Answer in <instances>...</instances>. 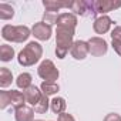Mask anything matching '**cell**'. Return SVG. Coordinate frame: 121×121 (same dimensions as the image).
Wrapping results in <instances>:
<instances>
[{
	"label": "cell",
	"instance_id": "cell-1",
	"mask_svg": "<svg viewBox=\"0 0 121 121\" xmlns=\"http://www.w3.org/2000/svg\"><path fill=\"white\" fill-rule=\"evenodd\" d=\"M76 29L69 27H57L56 30V56L58 58H64L69 50H71L73 46V37H74Z\"/></svg>",
	"mask_w": 121,
	"mask_h": 121
},
{
	"label": "cell",
	"instance_id": "cell-2",
	"mask_svg": "<svg viewBox=\"0 0 121 121\" xmlns=\"http://www.w3.org/2000/svg\"><path fill=\"white\" fill-rule=\"evenodd\" d=\"M43 56V47L36 43V41H30L20 53H19V64L20 66H24V67H29V66H33L36 64L39 60Z\"/></svg>",
	"mask_w": 121,
	"mask_h": 121
},
{
	"label": "cell",
	"instance_id": "cell-3",
	"mask_svg": "<svg viewBox=\"0 0 121 121\" xmlns=\"http://www.w3.org/2000/svg\"><path fill=\"white\" fill-rule=\"evenodd\" d=\"M30 34H31V30L27 26L6 24L2 29V37L7 41H13V43H23L30 37Z\"/></svg>",
	"mask_w": 121,
	"mask_h": 121
},
{
	"label": "cell",
	"instance_id": "cell-4",
	"mask_svg": "<svg viewBox=\"0 0 121 121\" xmlns=\"http://www.w3.org/2000/svg\"><path fill=\"white\" fill-rule=\"evenodd\" d=\"M37 74L40 78H43L47 83H56V80L60 76L58 69L54 66V63L51 60H43L37 69Z\"/></svg>",
	"mask_w": 121,
	"mask_h": 121
},
{
	"label": "cell",
	"instance_id": "cell-5",
	"mask_svg": "<svg viewBox=\"0 0 121 121\" xmlns=\"http://www.w3.org/2000/svg\"><path fill=\"white\" fill-rule=\"evenodd\" d=\"M70 9L71 12H74L76 14H80V16H90V17H94L97 14L95 12V4L94 2H86V0H74V2L70 3Z\"/></svg>",
	"mask_w": 121,
	"mask_h": 121
},
{
	"label": "cell",
	"instance_id": "cell-6",
	"mask_svg": "<svg viewBox=\"0 0 121 121\" xmlns=\"http://www.w3.org/2000/svg\"><path fill=\"white\" fill-rule=\"evenodd\" d=\"M88 48H90V54L94 57H101L107 53L108 50V44L104 39L101 37H91L88 41Z\"/></svg>",
	"mask_w": 121,
	"mask_h": 121
},
{
	"label": "cell",
	"instance_id": "cell-7",
	"mask_svg": "<svg viewBox=\"0 0 121 121\" xmlns=\"http://www.w3.org/2000/svg\"><path fill=\"white\" fill-rule=\"evenodd\" d=\"M31 34L37 40L47 41V40H50V37L53 34V30H51V26L46 24L44 22H39V23H34V26L31 29Z\"/></svg>",
	"mask_w": 121,
	"mask_h": 121
},
{
	"label": "cell",
	"instance_id": "cell-8",
	"mask_svg": "<svg viewBox=\"0 0 121 121\" xmlns=\"http://www.w3.org/2000/svg\"><path fill=\"white\" fill-rule=\"evenodd\" d=\"M70 53H71V56H73L76 60H84V58L87 57V54L90 53L88 43H87V41H83V40L74 41L73 46H71Z\"/></svg>",
	"mask_w": 121,
	"mask_h": 121
},
{
	"label": "cell",
	"instance_id": "cell-9",
	"mask_svg": "<svg viewBox=\"0 0 121 121\" xmlns=\"http://www.w3.org/2000/svg\"><path fill=\"white\" fill-rule=\"evenodd\" d=\"M94 4L95 12L101 13V16H105V13L121 7V2H111V0H97V2H94Z\"/></svg>",
	"mask_w": 121,
	"mask_h": 121
},
{
	"label": "cell",
	"instance_id": "cell-10",
	"mask_svg": "<svg viewBox=\"0 0 121 121\" xmlns=\"http://www.w3.org/2000/svg\"><path fill=\"white\" fill-rule=\"evenodd\" d=\"M111 24H112V20H111L108 16H100V17H97V19L94 20L93 29H94V31H95L97 34H105V33L110 30Z\"/></svg>",
	"mask_w": 121,
	"mask_h": 121
},
{
	"label": "cell",
	"instance_id": "cell-11",
	"mask_svg": "<svg viewBox=\"0 0 121 121\" xmlns=\"http://www.w3.org/2000/svg\"><path fill=\"white\" fill-rule=\"evenodd\" d=\"M57 27H69V29H76L77 26V17L73 13H61L58 14L57 19Z\"/></svg>",
	"mask_w": 121,
	"mask_h": 121
},
{
	"label": "cell",
	"instance_id": "cell-12",
	"mask_svg": "<svg viewBox=\"0 0 121 121\" xmlns=\"http://www.w3.org/2000/svg\"><path fill=\"white\" fill-rule=\"evenodd\" d=\"M14 118L16 121H34V110L27 105H22L14 110Z\"/></svg>",
	"mask_w": 121,
	"mask_h": 121
},
{
	"label": "cell",
	"instance_id": "cell-13",
	"mask_svg": "<svg viewBox=\"0 0 121 121\" xmlns=\"http://www.w3.org/2000/svg\"><path fill=\"white\" fill-rule=\"evenodd\" d=\"M23 94H24V97H26V101H27L30 105H33V107L40 101V98H41V95H43V93H41L36 86L29 87L27 90L23 91Z\"/></svg>",
	"mask_w": 121,
	"mask_h": 121
},
{
	"label": "cell",
	"instance_id": "cell-14",
	"mask_svg": "<svg viewBox=\"0 0 121 121\" xmlns=\"http://www.w3.org/2000/svg\"><path fill=\"white\" fill-rule=\"evenodd\" d=\"M71 3V2H70ZM70 3L67 2H54V0H44L43 2V6L46 9V12L48 13H56L58 12L60 9H64V7H69L70 9Z\"/></svg>",
	"mask_w": 121,
	"mask_h": 121
},
{
	"label": "cell",
	"instance_id": "cell-15",
	"mask_svg": "<svg viewBox=\"0 0 121 121\" xmlns=\"http://www.w3.org/2000/svg\"><path fill=\"white\" fill-rule=\"evenodd\" d=\"M50 107H51V111H53L54 114H58V115H60V114L64 112L67 104H66V100H64V98H61V97H54V98L50 101Z\"/></svg>",
	"mask_w": 121,
	"mask_h": 121
},
{
	"label": "cell",
	"instance_id": "cell-16",
	"mask_svg": "<svg viewBox=\"0 0 121 121\" xmlns=\"http://www.w3.org/2000/svg\"><path fill=\"white\" fill-rule=\"evenodd\" d=\"M9 94H10V105H13L14 108H19V107L24 105L26 97H24L23 93L16 91V90H12V91H9Z\"/></svg>",
	"mask_w": 121,
	"mask_h": 121
},
{
	"label": "cell",
	"instance_id": "cell-17",
	"mask_svg": "<svg viewBox=\"0 0 121 121\" xmlns=\"http://www.w3.org/2000/svg\"><path fill=\"white\" fill-rule=\"evenodd\" d=\"M12 81H13L12 71L7 67H2V69H0V87L6 88V87H9L12 84Z\"/></svg>",
	"mask_w": 121,
	"mask_h": 121
},
{
	"label": "cell",
	"instance_id": "cell-18",
	"mask_svg": "<svg viewBox=\"0 0 121 121\" xmlns=\"http://www.w3.org/2000/svg\"><path fill=\"white\" fill-rule=\"evenodd\" d=\"M16 84H17V87L22 88L23 91L27 90L29 87L33 86V84H31V76H30L29 73H22V74H19V77H17V80H16Z\"/></svg>",
	"mask_w": 121,
	"mask_h": 121
},
{
	"label": "cell",
	"instance_id": "cell-19",
	"mask_svg": "<svg viewBox=\"0 0 121 121\" xmlns=\"http://www.w3.org/2000/svg\"><path fill=\"white\" fill-rule=\"evenodd\" d=\"M40 88H41V93L46 94L47 97H48V95H54V94H57L58 90H60V87H58L57 83H47V81H43L41 86H40Z\"/></svg>",
	"mask_w": 121,
	"mask_h": 121
},
{
	"label": "cell",
	"instance_id": "cell-20",
	"mask_svg": "<svg viewBox=\"0 0 121 121\" xmlns=\"http://www.w3.org/2000/svg\"><path fill=\"white\" fill-rule=\"evenodd\" d=\"M14 57V48L9 44H2L0 47V60L2 61H10Z\"/></svg>",
	"mask_w": 121,
	"mask_h": 121
},
{
	"label": "cell",
	"instance_id": "cell-21",
	"mask_svg": "<svg viewBox=\"0 0 121 121\" xmlns=\"http://www.w3.org/2000/svg\"><path fill=\"white\" fill-rule=\"evenodd\" d=\"M14 16V9L7 3H0V19L2 20H10Z\"/></svg>",
	"mask_w": 121,
	"mask_h": 121
},
{
	"label": "cell",
	"instance_id": "cell-22",
	"mask_svg": "<svg viewBox=\"0 0 121 121\" xmlns=\"http://www.w3.org/2000/svg\"><path fill=\"white\" fill-rule=\"evenodd\" d=\"M48 105H50L48 97H47L46 94H43V95H41V98H40V101L34 105V111H36V112H39V114H44V112H47Z\"/></svg>",
	"mask_w": 121,
	"mask_h": 121
},
{
	"label": "cell",
	"instance_id": "cell-23",
	"mask_svg": "<svg viewBox=\"0 0 121 121\" xmlns=\"http://www.w3.org/2000/svg\"><path fill=\"white\" fill-rule=\"evenodd\" d=\"M7 105H10V94L9 91H0V108L4 110Z\"/></svg>",
	"mask_w": 121,
	"mask_h": 121
},
{
	"label": "cell",
	"instance_id": "cell-24",
	"mask_svg": "<svg viewBox=\"0 0 121 121\" xmlns=\"http://www.w3.org/2000/svg\"><path fill=\"white\" fill-rule=\"evenodd\" d=\"M57 19H58V14H56V13H48V12H46V13H44V17H43V22H44L46 24L51 26V24L57 23Z\"/></svg>",
	"mask_w": 121,
	"mask_h": 121
},
{
	"label": "cell",
	"instance_id": "cell-25",
	"mask_svg": "<svg viewBox=\"0 0 121 121\" xmlns=\"http://www.w3.org/2000/svg\"><path fill=\"white\" fill-rule=\"evenodd\" d=\"M111 39L115 40V41H120V43H121V26L114 27V30L111 31Z\"/></svg>",
	"mask_w": 121,
	"mask_h": 121
},
{
	"label": "cell",
	"instance_id": "cell-26",
	"mask_svg": "<svg viewBox=\"0 0 121 121\" xmlns=\"http://www.w3.org/2000/svg\"><path fill=\"white\" fill-rule=\"evenodd\" d=\"M104 121H121V115L117 114V112H110L105 115Z\"/></svg>",
	"mask_w": 121,
	"mask_h": 121
},
{
	"label": "cell",
	"instance_id": "cell-27",
	"mask_svg": "<svg viewBox=\"0 0 121 121\" xmlns=\"http://www.w3.org/2000/svg\"><path fill=\"white\" fill-rule=\"evenodd\" d=\"M58 121H76L74 117L71 114H67V112H63L58 115Z\"/></svg>",
	"mask_w": 121,
	"mask_h": 121
},
{
	"label": "cell",
	"instance_id": "cell-28",
	"mask_svg": "<svg viewBox=\"0 0 121 121\" xmlns=\"http://www.w3.org/2000/svg\"><path fill=\"white\" fill-rule=\"evenodd\" d=\"M111 46H112V48L115 50V53H117L118 56H121V43H120V41H115V40H112Z\"/></svg>",
	"mask_w": 121,
	"mask_h": 121
},
{
	"label": "cell",
	"instance_id": "cell-29",
	"mask_svg": "<svg viewBox=\"0 0 121 121\" xmlns=\"http://www.w3.org/2000/svg\"><path fill=\"white\" fill-rule=\"evenodd\" d=\"M34 121H43V120H34Z\"/></svg>",
	"mask_w": 121,
	"mask_h": 121
}]
</instances>
